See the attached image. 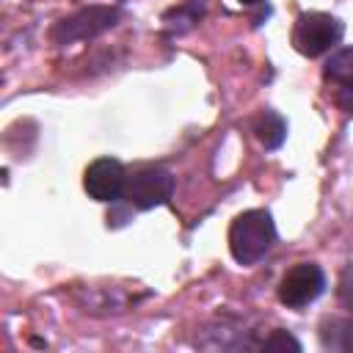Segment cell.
<instances>
[{"label":"cell","instance_id":"9","mask_svg":"<svg viewBox=\"0 0 353 353\" xmlns=\"http://www.w3.org/2000/svg\"><path fill=\"white\" fill-rule=\"evenodd\" d=\"M265 350H301V342L295 336H290L287 331H273L265 339Z\"/></svg>","mask_w":353,"mask_h":353},{"label":"cell","instance_id":"8","mask_svg":"<svg viewBox=\"0 0 353 353\" xmlns=\"http://www.w3.org/2000/svg\"><path fill=\"white\" fill-rule=\"evenodd\" d=\"M323 74H325V80L339 83L342 88L353 91V47L334 52V55L328 58V63H325Z\"/></svg>","mask_w":353,"mask_h":353},{"label":"cell","instance_id":"5","mask_svg":"<svg viewBox=\"0 0 353 353\" xmlns=\"http://www.w3.org/2000/svg\"><path fill=\"white\" fill-rule=\"evenodd\" d=\"M325 290V276L317 265L312 262H301L292 270H287V276L279 284V301L290 309H301L309 306L312 301L320 298V292Z\"/></svg>","mask_w":353,"mask_h":353},{"label":"cell","instance_id":"3","mask_svg":"<svg viewBox=\"0 0 353 353\" xmlns=\"http://www.w3.org/2000/svg\"><path fill=\"white\" fill-rule=\"evenodd\" d=\"M171 193H174V176L157 165H146V168L135 171L124 185V196L138 210L160 207L171 199Z\"/></svg>","mask_w":353,"mask_h":353},{"label":"cell","instance_id":"11","mask_svg":"<svg viewBox=\"0 0 353 353\" xmlns=\"http://www.w3.org/2000/svg\"><path fill=\"white\" fill-rule=\"evenodd\" d=\"M240 3H245V6H251V3H259V0H240Z\"/></svg>","mask_w":353,"mask_h":353},{"label":"cell","instance_id":"6","mask_svg":"<svg viewBox=\"0 0 353 353\" xmlns=\"http://www.w3.org/2000/svg\"><path fill=\"white\" fill-rule=\"evenodd\" d=\"M124 185H127V174H124V165L113 157H99L94 160L88 168H85V176H83V188L91 199L97 201H116L121 193H124Z\"/></svg>","mask_w":353,"mask_h":353},{"label":"cell","instance_id":"1","mask_svg":"<svg viewBox=\"0 0 353 353\" xmlns=\"http://www.w3.org/2000/svg\"><path fill=\"white\" fill-rule=\"evenodd\" d=\"M276 237L273 218L265 210H248L229 226V251L240 265H254L270 248Z\"/></svg>","mask_w":353,"mask_h":353},{"label":"cell","instance_id":"10","mask_svg":"<svg viewBox=\"0 0 353 353\" xmlns=\"http://www.w3.org/2000/svg\"><path fill=\"white\" fill-rule=\"evenodd\" d=\"M339 301H342L347 309H353V270H347V273L342 276V281H339Z\"/></svg>","mask_w":353,"mask_h":353},{"label":"cell","instance_id":"2","mask_svg":"<svg viewBox=\"0 0 353 353\" xmlns=\"http://www.w3.org/2000/svg\"><path fill=\"white\" fill-rule=\"evenodd\" d=\"M345 28L336 17L323 14V11H309L301 14L292 25V44L301 55L317 58L323 52H328L334 44H339Z\"/></svg>","mask_w":353,"mask_h":353},{"label":"cell","instance_id":"4","mask_svg":"<svg viewBox=\"0 0 353 353\" xmlns=\"http://www.w3.org/2000/svg\"><path fill=\"white\" fill-rule=\"evenodd\" d=\"M119 19V11L116 8H108V6H91V8H83L66 19H61L52 30H50V39L55 44H72V41H80V39H88V36H97L108 28H113Z\"/></svg>","mask_w":353,"mask_h":353},{"label":"cell","instance_id":"7","mask_svg":"<svg viewBox=\"0 0 353 353\" xmlns=\"http://www.w3.org/2000/svg\"><path fill=\"white\" fill-rule=\"evenodd\" d=\"M254 135L265 149H279L287 138V121L273 110H262L254 119Z\"/></svg>","mask_w":353,"mask_h":353}]
</instances>
